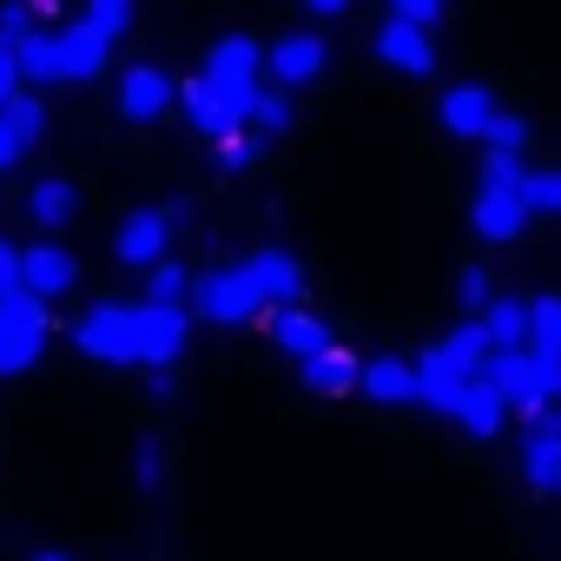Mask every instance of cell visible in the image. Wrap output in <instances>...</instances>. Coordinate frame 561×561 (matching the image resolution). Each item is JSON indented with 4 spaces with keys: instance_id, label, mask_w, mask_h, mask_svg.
<instances>
[{
    "instance_id": "obj_1",
    "label": "cell",
    "mask_w": 561,
    "mask_h": 561,
    "mask_svg": "<svg viewBox=\"0 0 561 561\" xmlns=\"http://www.w3.org/2000/svg\"><path fill=\"white\" fill-rule=\"evenodd\" d=\"M106 54L113 47L87 21H60V27H34L14 47V67H21V87H80L106 67Z\"/></svg>"
},
{
    "instance_id": "obj_2",
    "label": "cell",
    "mask_w": 561,
    "mask_h": 561,
    "mask_svg": "<svg viewBox=\"0 0 561 561\" xmlns=\"http://www.w3.org/2000/svg\"><path fill=\"white\" fill-rule=\"evenodd\" d=\"M522 159L515 152H489L482 159V185H476V198H469V225H476V238H489V244H508V238H522V225H528V211H522Z\"/></svg>"
},
{
    "instance_id": "obj_3",
    "label": "cell",
    "mask_w": 561,
    "mask_h": 561,
    "mask_svg": "<svg viewBox=\"0 0 561 561\" xmlns=\"http://www.w3.org/2000/svg\"><path fill=\"white\" fill-rule=\"evenodd\" d=\"M482 383L502 397V410H522V416H535L541 403H561V364L535 351H489Z\"/></svg>"
},
{
    "instance_id": "obj_4",
    "label": "cell",
    "mask_w": 561,
    "mask_h": 561,
    "mask_svg": "<svg viewBox=\"0 0 561 561\" xmlns=\"http://www.w3.org/2000/svg\"><path fill=\"white\" fill-rule=\"evenodd\" d=\"M47 337H54V311H47L41 298H27V291H0V377L34 370L41 351H47Z\"/></svg>"
},
{
    "instance_id": "obj_5",
    "label": "cell",
    "mask_w": 561,
    "mask_h": 561,
    "mask_svg": "<svg viewBox=\"0 0 561 561\" xmlns=\"http://www.w3.org/2000/svg\"><path fill=\"white\" fill-rule=\"evenodd\" d=\"M251 93H257V87L192 73V80L179 87V106H185V126H192V133L225 139V133H244V119H251Z\"/></svg>"
},
{
    "instance_id": "obj_6",
    "label": "cell",
    "mask_w": 561,
    "mask_h": 561,
    "mask_svg": "<svg viewBox=\"0 0 561 561\" xmlns=\"http://www.w3.org/2000/svg\"><path fill=\"white\" fill-rule=\"evenodd\" d=\"M185 311L205 318V324H251V318H264V305H257V291H251L244 264H231V271H198L192 291H185Z\"/></svg>"
},
{
    "instance_id": "obj_7",
    "label": "cell",
    "mask_w": 561,
    "mask_h": 561,
    "mask_svg": "<svg viewBox=\"0 0 561 561\" xmlns=\"http://www.w3.org/2000/svg\"><path fill=\"white\" fill-rule=\"evenodd\" d=\"M73 351L80 357H93V364H113V370H126V364H139V324H133V305H93L80 324H73Z\"/></svg>"
},
{
    "instance_id": "obj_8",
    "label": "cell",
    "mask_w": 561,
    "mask_h": 561,
    "mask_svg": "<svg viewBox=\"0 0 561 561\" xmlns=\"http://www.w3.org/2000/svg\"><path fill=\"white\" fill-rule=\"evenodd\" d=\"M522 482L535 495H561V403H541L535 416H522Z\"/></svg>"
},
{
    "instance_id": "obj_9",
    "label": "cell",
    "mask_w": 561,
    "mask_h": 561,
    "mask_svg": "<svg viewBox=\"0 0 561 561\" xmlns=\"http://www.w3.org/2000/svg\"><path fill=\"white\" fill-rule=\"evenodd\" d=\"M113 106H119V119L152 126V119H165V113L179 106V80H172L165 67H152V60H133V67L119 73V87H113Z\"/></svg>"
},
{
    "instance_id": "obj_10",
    "label": "cell",
    "mask_w": 561,
    "mask_h": 561,
    "mask_svg": "<svg viewBox=\"0 0 561 561\" xmlns=\"http://www.w3.org/2000/svg\"><path fill=\"white\" fill-rule=\"evenodd\" d=\"M133 324H139V370H172L185 337H192V311L179 305H133Z\"/></svg>"
},
{
    "instance_id": "obj_11",
    "label": "cell",
    "mask_w": 561,
    "mask_h": 561,
    "mask_svg": "<svg viewBox=\"0 0 561 561\" xmlns=\"http://www.w3.org/2000/svg\"><path fill=\"white\" fill-rule=\"evenodd\" d=\"M73 285H80V257H73L67 244H54V238L21 244V291H27V298L54 305V298H67Z\"/></svg>"
},
{
    "instance_id": "obj_12",
    "label": "cell",
    "mask_w": 561,
    "mask_h": 561,
    "mask_svg": "<svg viewBox=\"0 0 561 561\" xmlns=\"http://www.w3.org/2000/svg\"><path fill=\"white\" fill-rule=\"evenodd\" d=\"M172 211H159V205H146V211H133L119 231H113V257L126 264V271H152L159 257H172Z\"/></svg>"
},
{
    "instance_id": "obj_13",
    "label": "cell",
    "mask_w": 561,
    "mask_h": 561,
    "mask_svg": "<svg viewBox=\"0 0 561 561\" xmlns=\"http://www.w3.org/2000/svg\"><path fill=\"white\" fill-rule=\"evenodd\" d=\"M244 277H251V291H257V305H264V311L305 305V264H298L291 251H277V244L251 251V257H244Z\"/></svg>"
},
{
    "instance_id": "obj_14",
    "label": "cell",
    "mask_w": 561,
    "mask_h": 561,
    "mask_svg": "<svg viewBox=\"0 0 561 561\" xmlns=\"http://www.w3.org/2000/svg\"><path fill=\"white\" fill-rule=\"evenodd\" d=\"M331 67V41L324 34H285L277 47H264V73H271V87H305V80H318Z\"/></svg>"
},
{
    "instance_id": "obj_15",
    "label": "cell",
    "mask_w": 561,
    "mask_h": 561,
    "mask_svg": "<svg viewBox=\"0 0 561 561\" xmlns=\"http://www.w3.org/2000/svg\"><path fill=\"white\" fill-rule=\"evenodd\" d=\"M377 60L383 67H397V73H436V41H430V27H416V21H383L377 27Z\"/></svg>"
},
{
    "instance_id": "obj_16",
    "label": "cell",
    "mask_w": 561,
    "mask_h": 561,
    "mask_svg": "<svg viewBox=\"0 0 561 561\" xmlns=\"http://www.w3.org/2000/svg\"><path fill=\"white\" fill-rule=\"evenodd\" d=\"M264 331H271V344L285 351V357H318L324 344H337L331 337V324L318 318V311H305V305H285V311H264Z\"/></svg>"
},
{
    "instance_id": "obj_17",
    "label": "cell",
    "mask_w": 561,
    "mask_h": 561,
    "mask_svg": "<svg viewBox=\"0 0 561 561\" xmlns=\"http://www.w3.org/2000/svg\"><path fill=\"white\" fill-rule=\"evenodd\" d=\"M436 113H443V126H449L456 139H469V146H482L502 106H495V93H489V87H449V93L436 100Z\"/></svg>"
},
{
    "instance_id": "obj_18",
    "label": "cell",
    "mask_w": 561,
    "mask_h": 561,
    "mask_svg": "<svg viewBox=\"0 0 561 561\" xmlns=\"http://www.w3.org/2000/svg\"><path fill=\"white\" fill-rule=\"evenodd\" d=\"M502 416H508V410H502V397H495L482 377H469V383H462V397L449 403V423H456L462 436H476V443L502 436Z\"/></svg>"
},
{
    "instance_id": "obj_19",
    "label": "cell",
    "mask_w": 561,
    "mask_h": 561,
    "mask_svg": "<svg viewBox=\"0 0 561 561\" xmlns=\"http://www.w3.org/2000/svg\"><path fill=\"white\" fill-rule=\"evenodd\" d=\"M357 370H364V357H351L344 344H324L318 357L298 364L305 390H318V397H351V390H357Z\"/></svg>"
},
{
    "instance_id": "obj_20",
    "label": "cell",
    "mask_w": 561,
    "mask_h": 561,
    "mask_svg": "<svg viewBox=\"0 0 561 561\" xmlns=\"http://www.w3.org/2000/svg\"><path fill=\"white\" fill-rule=\"evenodd\" d=\"M357 390L370 403H416V364L410 357H370L357 370Z\"/></svg>"
},
{
    "instance_id": "obj_21",
    "label": "cell",
    "mask_w": 561,
    "mask_h": 561,
    "mask_svg": "<svg viewBox=\"0 0 561 561\" xmlns=\"http://www.w3.org/2000/svg\"><path fill=\"white\" fill-rule=\"evenodd\" d=\"M21 205H27V218H34L41 231H60V225L80 211V192H73V179L47 172V179H34V185H27V198H21Z\"/></svg>"
},
{
    "instance_id": "obj_22",
    "label": "cell",
    "mask_w": 561,
    "mask_h": 561,
    "mask_svg": "<svg viewBox=\"0 0 561 561\" xmlns=\"http://www.w3.org/2000/svg\"><path fill=\"white\" fill-rule=\"evenodd\" d=\"M198 73H211V80H238V87H257V73H264V47L244 41V34H231V41H218V47L205 54Z\"/></svg>"
},
{
    "instance_id": "obj_23",
    "label": "cell",
    "mask_w": 561,
    "mask_h": 561,
    "mask_svg": "<svg viewBox=\"0 0 561 561\" xmlns=\"http://www.w3.org/2000/svg\"><path fill=\"white\" fill-rule=\"evenodd\" d=\"M476 324H482L489 351H522L528 344V298H489Z\"/></svg>"
},
{
    "instance_id": "obj_24",
    "label": "cell",
    "mask_w": 561,
    "mask_h": 561,
    "mask_svg": "<svg viewBox=\"0 0 561 561\" xmlns=\"http://www.w3.org/2000/svg\"><path fill=\"white\" fill-rule=\"evenodd\" d=\"M430 351H436L456 377H482V364H489V337H482V324H476V318H462V324H456L443 344H430Z\"/></svg>"
},
{
    "instance_id": "obj_25",
    "label": "cell",
    "mask_w": 561,
    "mask_h": 561,
    "mask_svg": "<svg viewBox=\"0 0 561 561\" xmlns=\"http://www.w3.org/2000/svg\"><path fill=\"white\" fill-rule=\"evenodd\" d=\"M0 126H8V133L21 139V152H34V146L47 139V100H41L34 87H21L8 106H0Z\"/></svg>"
},
{
    "instance_id": "obj_26",
    "label": "cell",
    "mask_w": 561,
    "mask_h": 561,
    "mask_svg": "<svg viewBox=\"0 0 561 561\" xmlns=\"http://www.w3.org/2000/svg\"><path fill=\"white\" fill-rule=\"evenodd\" d=\"M291 119H298V100H291L285 87H257V93H251V119H244V133L277 139V133H291Z\"/></svg>"
},
{
    "instance_id": "obj_27",
    "label": "cell",
    "mask_w": 561,
    "mask_h": 561,
    "mask_svg": "<svg viewBox=\"0 0 561 561\" xmlns=\"http://www.w3.org/2000/svg\"><path fill=\"white\" fill-rule=\"evenodd\" d=\"M522 351L561 364V298H554V291H548V298H528V344H522Z\"/></svg>"
},
{
    "instance_id": "obj_28",
    "label": "cell",
    "mask_w": 561,
    "mask_h": 561,
    "mask_svg": "<svg viewBox=\"0 0 561 561\" xmlns=\"http://www.w3.org/2000/svg\"><path fill=\"white\" fill-rule=\"evenodd\" d=\"M522 211L528 218H561V165L522 172Z\"/></svg>"
},
{
    "instance_id": "obj_29",
    "label": "cell",
    "mask_w": 561,
    "mask_h": 561,
    "mask_svg": "<svg viewBox=\"0 0 561 561\" xmlns=\"http://www.w3.org/2000/svg\"><path fill=\"white\" fill-rule=\"evenodd\" d=\"M185 291H192V277H185V264L159 257V264L146 271V305H179V311H185Z\"/></svg>"
},
{
    "instance_id": "obj_30",
    "label": "cell",
    "mask_w": 561,
    "mask_h": 561,
    "mask_svg": "<svg viewBox=\"0 0 561 561\" xmlns=\"http://www.w3.org/2000/svg\"><path fill=\"white\" fill-rule=\"evenodd\" d=\"M80 21H87V27L113 47V41H126V27H133V0H87Z\"/></svg>"
},
{
    "instance_id": "obj_31",
    "label": "cell",
    "mask_w": 561,
    "mask_h": 561,
    "mask_svg": "<svg viewBox=\"0 0 561 561\" xmlns=\"http://www.w3.org/2000/svg\"><path fill=\"white\" fill-rule=\"evenodd\" d=\"M34 27H41L34 0H0V47H8V54H14V47H21V41L34 34Z\"/></svg>"
},
{
    "instance_id": "obj_32",
    "label": "cell",
    "mask_w": 561,
    "mask_h": 561,
    "mask_svg": "<svg viewBox=\"0 0 561 561\" xmlns=\"http://www.w3.org/2000/svg\"><path fill=\"white\" fill-rule=\"evenodd\" d=\"M211 159H218V172H244V165L257 159V133H225V139H211Z\"/></svg>"
},
{
    "instance_id": "obj_33",
    "label": "cell",
    "mask_w": 561,
    "mask_h": 561,
    "mask_svg": "<svg viewBox=\"0 0 561 561\" xmlns=\"http://www.w3.org/2000/svg\"><path fill=\"white\" fill-rule=\"evenodd\" d=\"M489 152H515L522 159V146H528V119L522 113H495V126H489V139H482Z\"/></svg>"
},
{
    "instance_id": "obj_34",
    "label": "cell",
    "mask_w": 561,
    "mask_h": 561,
    "mask_svg": "<svg viewBox=\"0 0 561 561\" xmlns=\"http://www.w3.org/2000/svg\"><path fill=\"white\" fill-rule=\"evenodd\" d=\"M489 298H495V291H489V271H482V264H469V271L456 277V305H462L469 318H482V305H489Z\"/></svg>"
},
{
    "instance_id": "obj_35",
    "label": "cell",
    "mask_w": 561,
    "mask_h": 561,
    "mask_svg": "<svg viewBox=\"0 0 561 561\" xmlns=\"http://www.w3.org/2000/svg\"><path fill=\"white\" fill-rule=\"evenodd\" d=\"M133 476H139V489H159V482H165V449H159L152 436L133 449Z\"/></svg>"
},
{
    "instance_id": "obj_36",
    "label": "cell",
    "mask_w": 561,
    "mask_h": 561,
    "mask_svg": "<svg viewBox=\"0 0 561 561\" xmlns=\"http://www.w3.org/2000/svg\"><path fill=\"white\" fill-rule=\"evenodd\" d=\"M449 8V0H390L397 21H416V27H436V14Z\"/></svg>"
},
{
    "instance_id": "obj_37",
    "label": "cell",
    "mask_w": 561,
    "mask_h": 561,
    "mask_svg": "<svg viewBox=\"0 0 561 561\" xmlns=\"http://www.w3.org/2000/svg\"><path fill=\"white\" fill-rule=\"evenodd\" d=\"M0 291H21V244L0 231Z\"/></svg>"
},
{
    "instance_id": "obj_38",
    "label": "cell",
    "mask_w": 561,
    "mask_h": 561,
    "mask_svg": "<svg viewBox=\"0 0 561 561\" xmlns=\"http://www.w3.org/2000/svg\"><path fill=\"white\" fill-rule=\"evenodd\" d=\"M14 93H21V67H14V54H8V47H0V106H8Z\"/></svg>"
},
{
    "instance_id": "obj_39",
    "label": "cell",
    "mask_w": 561,
    "mask_h": 561,
    "mask_svg": "<svg viewBox=\"0 0 561 561\" xmlns=\"http://www.w3.org/2000/svg\"><path fill=\"white\" fill-rule=\"evenodd\" d=\"M8 165H21V139H14L8 126H0V172H8Z\"/></svg>"
},
{
    "instance_id": "obj_40",
    "label": "cell",
    "mask_w": 561,
    "mask_h": 561,
    "mask_svg": "<svg viewBox=\"0 0 561 561\" xmlns=\"http://www.w3.org/2000/svg\"><path fill=\"white\" fill-rule=\"evenodd\" d=\"M146 390H152V397H159V403H165V397H172V390H179V383H172V370H146Z\"/></svg>"
},
{
    "instance_id": "obj_41",
    "label": "cell",
    "mask_w": 561,
    "mask_h": 561,
    "mask_svg": "<svg viewBox=\"0 0 561 561\" xmlns=\"http://www.w3.org/2000/svg\"><path fill=\"white\" fill-rule=\"evenodd\" d=\"M305 8H311L318 21H331V14H351V0H305Z\"/></svg>"
},
{
    "instance_id": "obj_42",
    "label": "cell",
    "mask_w": 561,
    "mask_h": 561,
    "mask_svg": "<svg viewBox=\"0 0 561 561\" xmlns=\"http://www.w3.org/2000/svg\"><path fill=\"white\" fill-rule=\"evenodd\" d=\"M34 561H73V554H60V548H41V554H34Z\"/></svg>"
}]
</instances>
